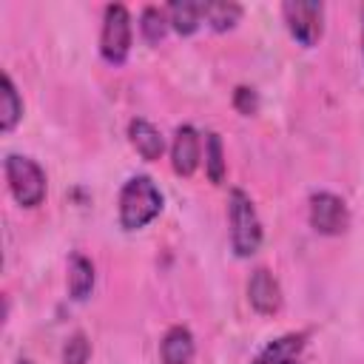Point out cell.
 Returning <instances> with one entry per match:
<instances>
[{
  "mask_svg": "<svg viewBox=\"0 0 364 364\" xmlns=\"http://www.w3.org/2000/svg\"><path fill=\"white\" fill-rule=\"evenodd\" d=\"M162 210V193L148 176H131L119 191V225L139 230Z\"/></svg>",
  "mask_w": 364,
  "mask_h": 364,
  "instance_id": "1",
  "label": "cell"
},
{
  "mask_svg": "<svg viewBox=\"0 0 364 364\" xmlns=\"http://www.w3.org/2000/svg\"><path fill=\"white\" fill-rule=\"evenodd\" d=\"M228 219H230V245L236 250V256H253L262 245V222L256 216V208L250 202V196L239 188L230 191V202H228Z\"/></svg>",
  "mask_w": 364,
  "mask_h": 364,
  "instance_id": "2",
  "label": "cell"
},
{
  "mask_svg": "<svg viewBox=\"0 0 364 364\" xmlns=\"http://www.w3.org/2000/svg\"><path fill=\"white\" fill-rule=\"evenodd\" d=\"M6 182L11 188V196L23 208H37L46 199V173L31 156L9 154L6 156Z\"/></svg>",
  "mask_w": 364,
  "mask_h": 364,
  "instance_id": "3",
  "label": "cell"
},
{
  "mask_svg": "<svg viewBox=\"0 0 364 364\" xmlns=\"http://www.w3.org/2000/svg\"><path fill=\"white\" fill-rule=\"evenodd\" d=\"M100 51H102L105 63H111V65H122L128 60V51H131V14L119 3L105 9L102 34H100Z\"/></svg>",
  "mask_w": 364,
  "mask_h": 364,
  "instance_id": "4",
  "label": "cell"
},
{
  "mask_svg": "<svg viewBox=\"0 0 364 364\" xmlns=\"http://www.w3.org/2000/svg\"><path fill=\"white\" fill-rule=\"evenodd\" d=\"M287 31L301 43V46H316L324 31V6L316 0H287L282 6Z\"/></svg>",
  "mask_w": 364,
  "mask_h": 364,
  "instance_id": "5",
  "label": "cell"
},
{
  "mask_svg": "<svg viewBox=\"0 0 364 364\" xmlns=\"http://www.w3.org/2000/svg\"><path fill=\"white\" fill-rule=\"evenodd\" d=\"M310 225L313 230L324 233V236H338L347 230L350 225V213L341 196L330 193V191H318L310 196Z\"/></svg>",
  "mask_w": 364,
  "mask_h": 364,
  "instance_id": "6",
  "label": "cell"
},
{
  "mask_svg": "<svg viewBox=\"0 0 364 364\" xmlns=\"http://www.w3.org/2000/svg\"><path fill=\"white\" fill-rule=\"evenodd\" d=\"M247 301L262 316H273L282 307V287H279L276 276L267 267H256L253 270V276L247 282Z\"/></svg>",
  "mask_w": 364,
  "mask_h": 364,
  "instance_id": "7",
  "label": "cell"
},
{
  "mask_svg": "<svg viewBox=\"0 0 364 364\" xmlns=\"http://www.w3.org/2000/svg\"><path fill=\"white\" fill-rule=\"evenodd\" d=\"M171 165L179 176H191L199 165V136L191 125H179L171 145Z\"/></svg>",
  "mask_w": 364,
  "mask_h": 364,
  "instance_id": "8",
  "label": "cell"
},
{
  "mask_svg": "<svg viewBox=\"0 0 364 364\" xmlns=\"http://www.w3.org/2000/svg\"><path fill=\"white\" fill-rule=\"evenodd\" d=\"M304 333H287L276 341H270L250 364H301L304 353Z\"/></svg>",
  "mask_w": 364,
  "mask_h": 364,
  "instance_id": "9",
  "label": "cell"
},
{
  "mask_svg": "<svg viewBox=\"0 0 364 364\" xmlns=\"http://www.w3.org/2000/svg\"><path fill=\"white\" fill-rule=\"evenodd\" d=\"M128 139H131V145L136 148V154L142 156V159H159L162 156V151H165V139H162V134L148 122V119H131V125H128Z\"/></svg>",
  "mask_w": 364,
  "mask_h": 364,
  "instance_id": "10",
  "label": "cell"
},
{
  "mask_svg": "<svg viewBox=\"0 0 364 364\" xmlns=\"http://www.w3.org/2000/svg\"><path fill=\"white\" fill-rule=\"evenodd\" d=\"M159 355H162V364H191L193 358V336L188 327H171L165 336H162V344H159Z\"/></svg>",
  "mask_w": 364,
  "mask_h": 364,
  "instance_id": "11",
  "label": "cell"
},
{
  "mask_svg": "<svg viewBox=\"0 0 364 364\" xmlns=\"http://www.w3.org/2000/svg\"><path fill=\"white\" fill-rule=\"evenodd\" d=\"M91 287H94V264L85 256L74 253L68 259V293H71V299H77V301L88 299Z\"/></svg>",
  "mask_w": 364,
  "mask_h": 364,
  "instance_id": "12",
  "label": "cell"
},
{
  "mask_svg": "<svg viewBox=\"0 0 364 364\" xmlns=\"http://www.w3.org/2000/svg\"><path fill=\"white\" fill-rule=\"evenodd\" d=\"M202 6L205 3H196V0H176L168 6V20L171 26L179 31V34H193L199 28V23L205 20L202 17Z\"/></svg>",
  "mask_w": 364,
  "mask_h": 364,
  "instance_id": "13",
  "label": "cell"
},
{
  "mask_svg": "<svg viewBox=\"0 0 364 364\" xmlns=\"http://www.w3.org/2000/svg\"><path fill=\"white\" fill-rule=\"evenodd\" d=\"M20 117H23V100H20L11 77L3 74V80H0V131H11Z\"/></svg>",
  "mask_w": 364,
  "mask_h": 364,
  "instance_id": "14",
  "label": "cell"
},
{
  "mask_svg": "<svg viewBox=\"0 0 364 364\" xmlns=\"http://www.w3.org/2000/svg\"><path fill=\"white\" fill-rule=\"evenodd\" d=\"M202 17L213 31H228L239 23L242 17V6L239 3H225V0H213L202 6Z\"/></svg>",
  "mask_w": 364,
  "mask_h": 364,
  "instance_id": "15",
  "label": "cell"
},
{
  "mask_svg": "<svg viewBox=\"0 0 364 364\" xmlns=\"http://www.w3.org/2000/svg\"><path fill=\"white\" fill-rule=\"evenodd\" d=\"M168 26H171L168 11H162V9H156V6H145V9H142L139 28H142V37H145L148 43H159V40H165Z\"/></svg>",
  "mask_w": 364,
  "mask_h": 364,
  "instance_id": "16",
  "label": "cell"
},
{
  "mask_svg": "<svg viewBox=\"0 0 364 364\" xmlns=\"http://www.w3.org/2000/svg\"><path fill=\"white\" fill-rule=\"evenodd\" d=\"M205 171H208L210 182L225 179V154H222L219 134H208V139H205Z\"/></svg>",
  "mask_w": 364,
  "mask_h": 364,
  "instance_id": "17",
  "label": "cell"
},
{
  "mask_svg": "<svg viewBox=\"0 0 364 364\" xmlns=\"http://www.w3.org/2000/svg\"><path fill=\"white\" fill-rule=\"evenodd\" d=\"M91 355V344L82 333H74L68 341H65V350H63V364H85Z\"/></svg>",
  "mask_w": 364,
  "mask_h": 364,
  "instance_id": "18",
  "label": "cell"
},
{
  "mask_svg": "<svg viewBox=\"0 0 364 364\" xmlns=\"http://www.w3.org/2000/svg\"><path fill=\"white\" fill-rule=\"evenodd\" d=\"M233 105H236V111H239V114L250 117V114H256V108H259V97H256V91H253V88L239 85V88H236V94H233Z\"/></svg>",
  "mask_w": 364,
  "mask_h": 364,
  "instance_id": "19",
  "label": "cell"
},
{
  "mask_svg": "<svg viewBox=\"0 0 364 364\" xmlns=\"http://www.w3.org/2000/svg\"><path fill=\"white\" fill-rule=\"evenodd\" d=\"M17 364H31V361H26V358H20V361H17Z\"/></svg>",
  "mask_w": 364,
  "mask_h": 364,
  "instance_id": "20",
  "label": "cell"
}]
</instances>
